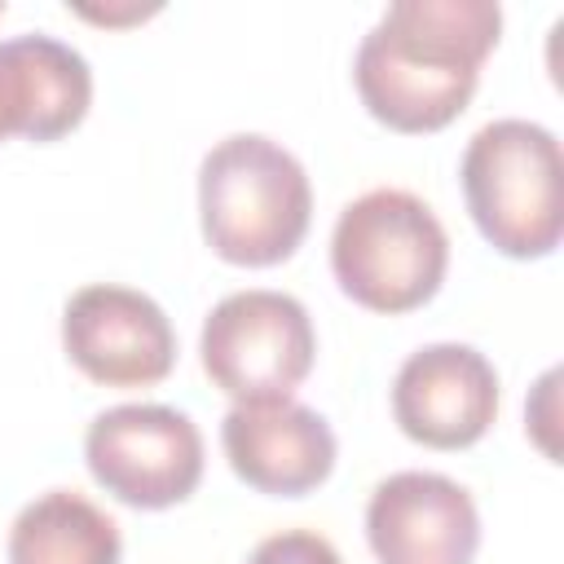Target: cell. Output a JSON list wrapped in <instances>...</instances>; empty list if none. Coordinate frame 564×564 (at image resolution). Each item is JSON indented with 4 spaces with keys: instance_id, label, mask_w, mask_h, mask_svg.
<instances>
[{
    "instance_id": "cell-1",
    "label": "cell",
    "mask_w": 564,
    "mask_h": 564,
    "mask_svg": "<svg viewBox=\"0 0 564 564\" xmlns=\"http://www.w3.org/2000/svg\"><path fill=\"white\" fill-rule=\"evenodd\" d=\"M498 35L502 9L494 0H397L357 48V97L392 132H441L476 97Z\"/></svg>"
},
{
    "instance_id": "cell-2",
    "label": "cell",
    "mask_w": 564,
    "mask_h": 564,
    "mask_svg": "<svg viewBox=\"0 0 564 564\" xmlns=\"http://www.w3.org/2000/svg\"><path fill=\"white\" fill-rule=\"evenodd\" d=\"M313 220L304 163L273 137L234 132L198 163V225L207 247L238 269H269L300 251Z\"/></svg>"
},
{
    "instance_id": "cell-3",
    "label": "cell",
    "mask_w": 564,
    "mask_h": 564,
    "mask_svg": "<svg viewBox=\"0 0 564 564\" xmlns=\"http://www.w3.org/2000/svg\"><path fill=\"white\" fill-rule=\"evenodd\" d=\"M480 238L507 260H546L564 238V154L533 119L485 123L458 163Z\"/></svg>"
},
{
    "instance_id": "cell-4",
    "label": "cell",
    "mask_w": 564,
    "mask_h": 564,
    "mask_svg": "<svg viewBox=\"0 0 564 564\" xmlns=\"http://www.w3.org/2000/svg\"><path fill=\"white\" fill-rule=\"evenodd\" d=\"M449 269V238L436 212L397 185L344 203L330 229V273L339 291L370 313L423 308Z\"/></svg>"
},
{
    "instance_id": "cell-5",
    "label": "cell",
    "mask_w": 564,
    "mask_h": 564,
    "mask_svg": "<svg viewBox=\"0 0 564 564\" xmlns=\"http://www.w3.org/2000/svg\"><path fill=\"white\" fill-rule=\"evenodd\" d=\"M198 357L207 379L234 397V401H273L291 397L313 361H317V335L308 322V308L269 286L234 291L225 295L198 335Z\"/></svg>"
},
{
    "instance_id": "cell-6",
    "label": "cell",
    "mask_w": 564,
    "mask_h": 564,
    "mask_svg": "<svg viewBox=\"0 0 564 564\" xmlns=\"http://www.w3.org/2000/svg\"><path fill=\"white\" fill-rule=\"evenodd\" d=\"M84 463L115 502L167 511L203 480V432L172 405H110L84 432Z\"/></svg>"
},
{
    "instance_id": "cell-7",
    "label": "cell",
    "mask_w": 564,
    "mask_h": 564,
    "mask_svg": "<svg viewBox=\"0 0 564 564\" xmlns=\"http://www.w3.org/2000/svg\"><path fill=\"white\" fill-rule=\"evenodd\" d=\"M62 348L70 366L101 388H150L176 366V330L167 313L132 286L93 282L62 308Z\"/></svg>"
},
{
    "instance_id": "cell-8",
    "label": "cell",
    "mask_w": 564,
    "mask_h": 564,
    "mask_svg": "<svg viewBox=\"0 0 564 564\" xmlns=\"http://www.w3.org/2000/svg\"><path fill=\"white\" fill-rule=\"evenodd\" d=\"M397 427L427 449H467L498 419V370L471 344H423L392 379Z\"/></svg>"
},
{
    "instance_id": "cell-9",
    "label": "cell",
    "mask_w": 564,
    "mask_h": 564,
    "mask_svg": "<svg viewBox=\"0 0 564 564\" xmlns=\"http://www.w3.org/2000/svg\"><path fill=\"white\" fill-rule=\"evenodd\" d=\"M366 542L379 564H471L480 551V511L441 471H392L370 489Z\"/></svg>"
},
{
    "instance_id": "cell-10",
    "label": "cell",
    "mask_w": 564,
    "mask_h": 564,
    "mask_svg": "<svg viewBox=\"0 0 564 564\" xmlns=\"http://www.w3.org/2000/svg\"><path fill=\"white\" fill-rule=\"evenodd\" d=\"M220 449L242 485L269 498H304L335 471L330 423L295 397L234 401L220 423Z\"/></svg>"
},
{
    "instance_id": "cell-11",
    "label": "cell",
    "mask_w": 564,
    "mask_h": 564,
    "mask_svg": "<svg viewBox=\"0 0 564 564\" xmlns=\"http://www.w3.org/2000/svg\"><path fill=\"white\" fill-rule=\"evenodd\" d=\"M93 106V70L79 48L26 31L0 40V141H62Z\"/></svg>"
},
{
    "instance_id": "cell-12",
    "label": "cell",
    "mask_w": 564,
    "mask_h": 564,
    "mask_svg": "<svg viewBox=\"0 0 564 564\" xmlns=\"http://www.w3.org/2000/svg\"><path fill=\"white\" fill-rule=\"evenodd\" d=\"M119 524L79 489H48L9 529V564H119Z\"/></svg>"
},
{
    "instance_id": "cell-13",
    "label": "cell",
    "mask_w": 564,
    "mask_h": 564,
    "mask_svg": "<svg viewBox=\"0 0 564 564\" xmlns=\"http://www.w3.org/2000/svg\"><path fill=\"white\" fill-rule=\"evenodd\" d=\"M247 564H344L339 551L313 529H282L256 542Z\"/></svg>"
},
{
    "instance_id": "cell-14",
    "label": "cell",
    "mask_w": 564,
    "mask_h": 564,
    "mask_svg": "<svg viewBox=\"0 0 564 564\" xmlns=\"http://www.w3.org/2000/svg\"><path fill=\"white\" fill-rule=\"evenodd\" d=\"M0 13H4V4H0Z\"/></svg>"
}]
</instances>
